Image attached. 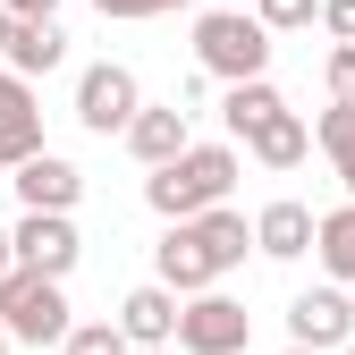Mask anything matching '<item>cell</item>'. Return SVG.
<instances>
[{"mask_svg":"<svg viewBox=\"0 0 355 355\" xmlns=\"http://www.w3.org/2000/svg\"><path fill=\"white\" fill-rule=\"evenodd\" d=\"M245 245H254L245 211L211 203V211H195V220H169V237L153 245V279H169L178 296H203V288H220V279L245 262Z\"/></svg>","mask_w":355,"mask_h":355,"instance_id":"cell-1","label":"cell"},{"mask_svg":"<svg viewBox=\"0 0 355 355\" xmlns=\"http://www.w3.org/2000/svg\"><path fill=\"white\" fill-rule=\"evenodd\" d=\"M237 136L229 144H187L178 161H161L153 178H144V203L161 211V220H195V211H211V203H229V187H237Z\"/></svg>","mask_w":355,"mask_h":355,"instance_id":"cell-2","label":"cell"},{"mask_svg":"<svg viewBox=\"0 0 355 355\" xmlns=\"http://www.w3.org/2000/svg\"><path fill=\"white\" fill-rule=\"evenodd\" d=\"M195 68L220 85H245V76H271V26L254 9H203L195 17Z\"/></svg>","mask_w":355,"mask_h":355,"instance_id":"cell-3","label":"cell"},{"mask_svg":"<svg viewBox=\"0 0 355 355\" xmlns=\"http://www.w3.org/2000/svg\"><path fill=\"white\" fill-rule=\"evenodd\" d=\"M0 322H9L17 347H60V338L76 330V313H68V279H51V271H34V262H17V271L0 279Z\"/></svg>","mask_w":355,"mask_h":355,"instance_id":"cell-4","label":"cell"},{"mask_svg":"<svg viewBox=\"0 0 355 355\" xmlns=\"http://www.w3.org/2000/svg\"><path fill=\"white\" fill-rule=\"evenodd\" d=\"M136 110H144L136 68L102 60V68H85V76H76V127H85V136H127V127H136Z\"/></svg>","mask_w":355,"mask_h":355,"instance_id":"cell-5","label":"cell"},{"mask_svg":"<svg viewBox=\"0 0 355 355\" xmlns=\"http://www.w3.org/2000/svg\"><path fill=\"white\" fill-rule=\"evenodd\" d=\"M245 338H254V313L237 296H220V288L187 296V313H178V355H245Z\"/></svg>","mask_w":355,"mask_h":355,"instance_id":"cell-6","label":"cell"},{"mask_svg":"<svg viewBox=\"0 0 355 355\" xmlns=\"http://www.w3.org/2000/svg\"><path fill=\"white\" fill-rule=\"evenodd\" d=\"M288 338L296 347H347L355 338V304H347V279H330V288H304L296 304H288Z\"/></svg>","mask_w":355,"mask_h":355,"instance_id":"cell-7","label":"cell"},{"mask_svg":"<svg viewBox=\"0 0 355 355\" xmlns=\"http://www.w3.org/2000/svg\"><path fill=\"white\" fill-rule=\"evenodd\" d=\"M9 187H17V203H26V211H76L85 169H76V161H60L51 144H42L34 161H17V169H9Z\"/></svg>","mask_w":355,"mask_h":355,"instance_id":"cell-8","label":"cell"},{"mask_svg":"<svg viewBox=\"0 0 355 355\" xmlns=\"http://www.w3.org/2000/svg\"><path fill=\"white\" fill-rule=\"evenodd\" d=\"M313 237H322V220L304 211L296 195H279V203L254 211V254H262V262H304V254H313Z\"/></svg>","mask_w":355,"mask_h":355,"instance_id":"cell-9","label":"cell"},{"mask_svg":"<svg viewBox=\"0 0 355 355\" xmlns=\"http://www.w3.org/2000/svg\"><path fill=\"white\" fill-rule=\"evenodd\" d=\"M76 254H85V237H76V220H68V211H26V220H17V262H34V271L68 279V271H76Z\"/></svg>","mask_w":355,"mask_h":355,"instance_id":"cell-10","label":"cell"},{"mask_svg":"<svg viewBox=\"0 0 355 355\" xmlns=\"http://www.w3.org/2000/svg\"><path fill=\"white\" fill-rule=\"evenodd\" d=\"M178 288L169 279H153V288H127V304H119V330L136 338V347H178Z\"/></svg>","mask_w":355,"mask_h":355,"instance_id":"cell-11","label":"cell"},{"mask_svg":"<svg viewBox=\"0 0 355 355\" xmlns=\"http://www.w3.org/2000/svg\"><path fill=\"white\" fill-rule=\"evenodd\" d=\"M187 144H195V127H187V110H178V102H144V110H136V127H127V153H136L144 169L178 161Z\"/></svg>","mask_w":355,"mask_h":355,"instance_id":"cell-12","label":"cell"},{"mask_svg":"<svg viewBox=\"0 0 355 355\" xmlns=\"http://www.w3.org/2000/svg\"><path fill=\"white\" fill-rule=\"evenodd\" d=\"M9 60L17 76H51L60 60H68V34H60V17H17V34H9Z\"/></svg>","mask_w":355,"mask_h":355,"instance_id":"cell-13","label":"cell"},{"mask_svg":"<svg viewBox=\"0 0 355 355\" xmlns=\"http://www.w3.org/2000/svg\"><path fill=\"white\" fill-rule=\"evenodd\" d=\"M279 110H288V94H279L271 76H245V85H229V94H220V127H229L237 144L254 136L262 119H279Z\"/></svg>","mask_w":355,"mask_h":355,"instance_id":"cell-14","label":"cell"},{"mask_svg":"<svg viewBox=\"0 0 355 355\" xmlns=\"http://www.w3.org/2000/svg\"><path fill=\"white\" fill-rule=\"evenodd\" d=\"M245 153H254L262 169H296L304 153H313V127H304L296 110H279V119H262L254 136H245Z\"/></svg>","mask_w":355,"mask_h":355,"instance_id":"cell-15","label":"cell"},{"mask_svg":"<svg viewBox=\"0 0 355 355\" xmlns=\"http://www.w3.org/2000/svg\"><path fill=\"white\" fill-rule=\"evenodd\" d=\"M313 262L330 279H355V195L338 211H322V237H313Z\"/></svg>","mask_w":355,"mask_h":355,"instance_id":"cell-16","label":"cell"},{"mask_svg":"<svg viewBox=\"0 0 355 355\" xmlns=\"http://www.w3.org/2000/svg\"><path fill=\"white\" fill-rule=\"evenodd\" d=\"M34 153H42V110L17 102L9 119H0V169H17V161H34Z\"/></svg>","mask_w":355,"mask_h":355,"instance_id":"cell-17","label":"cell"},{"mask_svg":"<svg viewBox=\"0 0 355 355\" xmlns=\"http://www.w3.org/2000/svg\"><path fill=\"white\" fill-rule=\"evenodd\" d=\"M60 347H68V355H136V338L119 330V313H110V322H76Z\"/></svg>","mask_w":355,"mask_h":355,"instance_id":"cell-18","label":"cell"},{"mask_svg":"<svg viewBox=\"0 0 355 355\" xmlns=\"http://www.w3.org/2000/svg\"><path fill=\"white\" fill-rule=\"evenodd\" d=\"M313 144H322L330 161H355V102H330V110H322V127H313Z\"/></svg>","mask_w":355,"mask_h":355,"instance_id":"cell-19","label":"cell"},{"mask_svg":"<svg viewBox=\"0 0 355 355\" xmlns=\"http://www.w3.org/2000/svg\"><path fill=\"white\" fill-rule=\"evenodd\" d=\"M254 17L271 26V34H296V26H313V17H322V0H254Z\"/></svg>","mask_w":355,"mask_h":355,"instance_id":"cell-20","label":"cell"},{"mask_svg":"<svg viewBox=\"0 0 355 355\" xmlns=\"http://www.w3.org/2000/svg\"><path fill=\"white\" fill-rule=\"evenodd\" d=\"M322 85H330V102H355V42H338V51H330Z\"/></svg>","mask_w":355,"mask_h":355,"instance_id":"cell-21","label":"cell"},{"mask_svg":"<svg viewBox=\"0 0 355 355\" xmlns=\"http://www.w3.org/2000/svg\"><path fill=\"white\" fill-rule=\"evenodd\" d=\"M102 17H119V26H136V17H169V0H94Z\"/></svg>","mask_w":355,"mask_h":355,"instance_id":"cell-22","label":"cell"},{"mask_svg":"<svg viewBox=\"0 0 355 355\" xmlns=\"http://www.w3.org/2000/svg\"><path fill=\"white\" fill-rule=\"evenodd\" d=\"M17 102H34V76H17V68H9V60H0V119H9V110H17Z\"/></svg>","mask_w":355,"mask_h":355,"instance_id":"cell-23","label":"cell"},{"mask_svg":"<svg viewBox=\"0 0 355 355\" xmlns=\"http://www.w3.org/2000/svg\"><path fill=\"white\" fill-rule=\"evenodd\" d=\"M322 26H330L338 42H355V0H322Z\"/></svg>","mask_w":355,"mask_h":355,"instance_id":"cell-24","label":"cell"},{"mask_svg":"<svg viewBox=\"0 0 355 355\" xmlns=\"http://www.w3.org/2000/svg\"><path fill=\"white\" fill-rule=\"evenodd\" d=\"M9 17H60V0H0Z\"/></svg>","mask_w":355,"mask_h":355,"instance_id":"cell-25","label":"cell"},{"mask_svg":"<svg viewBox=\"0 0 355 355\" xmlns=\"http://www.w3.org/2000/svg\"><path fill=\"white\" fill-rule=\"evenodd\" d=\"M17 271V229H0V279Z\"/></svg>","mask_w":355,"mask_h":355,"instance_id":"cell-26","label":"cell"},{"mask_svg":"<svg viewBox=\"0 0 355 355\" xmlns=\"http://www.w3.org/2000/svg\"><path fill=\"white\" fill-rule=\"evenodd\" d=\"M9 34H17V17H9V9H0V51H9Z\"/></svg>","mask_w":355,"mask_h":355,"instance_id":"cell-27","label":"cell"},{"mask_svg":"<svg viewBox=\"0 0 355 355\" xmlns=\"http://www.w3.org/2000/svg\"><path fill=\"white\" fill-rule=\"evenodd\" d=\"M338 187H347V195H355V161H338Z\"/></svg>","mask_w":355,"mask_h":355,"instance_id":"cell-28","label":"cell"},{"mask_svg":"<svg viewBox=\"0 0 355 355\" xmlns=\"http://www.w3.org/2000/svg\"><path fill=\"white\" fill-rule=\"evenodd\" d=\"M288 355H330V347H296V338H288Z\"/></svg>","mask_w":355,"mask_h":355,"instance_id":"cell-29","label":"cell"},{"mask_svg":"<svg viewBox=\"0 0 355 355\" xmlns=\"http://www.w3.org/2000/svg\"><path fill=\"white\" fill-rule=\"evenodd\" d=\"M9 347H17V338H9V322H0V355H9Z\"/></svg>","mask_w":355,"mask_h":355,"instance_id":"cell-30","label":"cell"},{"mask_svg":"<svg viewBox=\"0 0 355 355\" xmlns=\"http://www.w3.org/2000/svg\"><path fill=\"white\" fill-rule=\"evenodd\" d=\"M136 355H178V347H136Z\"/></svg>","mask_w":355,"mask_h":355,"instance_id":"cell-31","label":"cell"},{"mask_svg":"<svg viewBox=\"0 0 355 355\" xmlns=\"http://www.w3.org/2000/svg\"><path fill=\"white\" fill-rule=\"evenodd\" d=\"M220 9H254V0H220Z\"/></svg>","mask_w":355,"mask_h":355,"instance_id":"cell-32","label":"cell"},{"mask_svg":"<svg viewBox=\"0 0 355 355\" xmlns=\"http://www.w3.org/2000/svg\"><path fill=\"white\" fill-rule=\"evenodd\" d=\"M338 355H355V338H347V347H338Z\"/></svg>","mask_w":355,"mask_h":355,"instance_id":"cell-33","label":"cell"},{"mask_svg":"<svg viewBox=\"0 0 355 355\" xmlns=\"http://www.w3.org/2000/svg\"><path fill=\"white\" fill-rule=\"evenodd\" d=\"M169 9H187V0H169Z\"/></svg>","mask_w":355,"mask_h":355,"instance_id":"cell-34","label":"cell"}]
</instances>
